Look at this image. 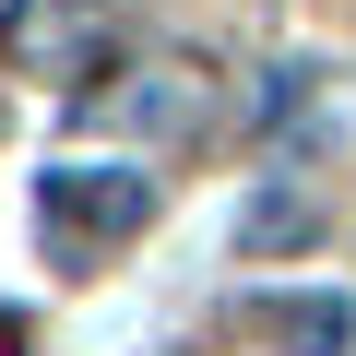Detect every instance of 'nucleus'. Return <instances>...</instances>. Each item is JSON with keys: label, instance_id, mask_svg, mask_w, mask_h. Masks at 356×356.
Returning <instances> with one entry per match:
<instances>
[{"label": "nucleus", "instance_id": "1", "mask_svg": "<svg viewBox=\"0 0 356 356\" xmlns=\"http://www.w3.org/2000/svg\"><path fill=\"white\" fill-rule=\"evenodd\" d=\"M143 214H154V178H143V166H48V178H36V226H48L60 261L119 250Z\"/></svg>", "mask_w": 356, "mask_h": 356}, {"label": "nucleus", "instance_id": "2", "mask_svg": "<svg viewBox=\"0 0 356 356\" xmlns=\"http://www.w3.org/2000/svg\"><path fill=\"white\" fill-rule=\"evenodd\" d=\"M0 60L48 72V83H95L107 72V13L95 0H13L0 13Z\"/></svg>", "mask_w": 356, "mask_h": 356}, {"label": "nucleus", "instance_id": "3", "mask_svg": "<svg viewBox=\"0 0 356 356\" xmlns=\"http://www.w3.org/2000/svg\"><path fill=\"white\" fill-rule=\"evenodd\" d=\"M238 321L261 344H297V356H356V309L344 297H250Z\"/></svg>", "mask_w": 356, "mask_h": 356}, {"label": "nucleus", "instance_id": "4", "mask_svg": "<svg viewBox=\"0 0 356 356\" xmlns=\"http://www.w3.org/2000/svg\"><path fill=\"white\" fill-rule=\"evenodd\" d=\"M309 238H321V191H309V178L250 191V214H238V261H273V250H309Z\"/></svg>", "mask_w": 356, "mask_h": 356}, {"label": "nucleus", "instance_id": "5", "mask_svg": "<svg viewBox=\"0 0 356 356\" xmlns=\"http://www.w3.org/2000/svg\"><path fill=\"white\" fill-rule=\"evenodd\" d=\"M273 143H309V131H332V72L321 60H285L273 83H261V107H250Z\"/></svg>", "mask_w": 356, "mask_h": 356}]
</instances>
